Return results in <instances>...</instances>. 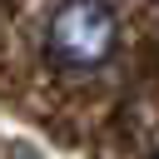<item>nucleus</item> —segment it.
Here are the masks:
<instances>
[{
  "mask_svg": "<svg viewBox=\"0 0 159 159\" xmlns=\"http://www.w3.org/2000/svg\"><path fill=\"white\" fill-rule=\"evenodd\" d=\"M114 45V20L99 0H75L50 20V55L60 65H99Z\"/></svg>",
  "mask_w": 159,
  "mask_h": 159,
  "instance_id": "nucleus-1",
  "label": "nucleus"
}]
</instances>
